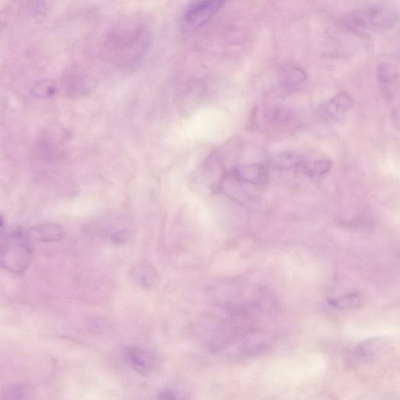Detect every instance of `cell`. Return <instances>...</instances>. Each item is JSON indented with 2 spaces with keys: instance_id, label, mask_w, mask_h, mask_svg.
<instances>
[{
  "instance_id": "cell-1",
  "label": "cell",
  "mask_w": 400,
  "mask_h": 400,
  "mask_svg": "<svg viewBox=\"0 0 400 400\" xmlns=\"http://www.w3.org/2000/svg\"><path fill=\"white\" fill-rule=\"evenodd\" d=\"M27 237L16 231L2 238L1 265L6 270L20 273L30 265L32 253Z\"/></svg>"
},
{
  "instance_id": "cell-2",
  "label": "cell",
  "mask_w": 400,
  "mask_h": 400,
  "mask_svg": "<svg viewBox=\"0 0 400 400\" xmlns=\"http://www.w3.org/2000/svg\"><path fill=\"white\" fill-rule=\"evenodd\" d=\"M394 14L384 7H372L347 14L344 26L353 32L365 33L372 29L388 27L394 23Z\"/></svg>"
},
{
  "instance_id": "cell-3",
  "label": "cell",
  "mask_w": 400,
  "mask_h": 400,
  "mask_svg": "<svg viewBox=\"0 0 400 400\" xmlns=\"http://www.w3.org/2000/svg\"><path fill=\"white\" fill-rule=\"evenodd\" d=\"M123 358L136 372L143 375L155 373L161 368L162 360L154 351L139 346H128L123 349Z\"/></svg>"
},
{
  "instance_id": "cell-4",
  "label": "cell",
  "mask_w": 400,
  "mask_h": 400,
  "mask_svg": "<svg viewBox=\"0 0 400 400\" xmlns=\"http://www.w3.org/2000/svg\"><path fill=\"white\" fill-rule=\"evenodd\" d=\"M224 2L214 1L195 2L189 6L183 18V25L188 30H193L212 19L222 9Z\"/></svg>"
},
{
  "instance_id": "cell-5",
  "label": "cell",
  "mask_w": 400,
  "mask_h": 400,
  "mask_svg": "<svg viewBox=\"0 0 400 400\" xmlns=\"http://www.w3.org/2000/svg\"><path fill=\"white\" fill-rule=\"evenodd\" d=\"M389 341L383 337L368 339L356 347V353L362 359H374L388 350Z\"/></svg>"
},
{
  "instance_id": "cell-6",
  "label": "cell",
  "mask_w": 400,
  "mask_h": 400,
  "mask_svg": "<svg viewBox=\"0 0 400 400\" xmlns=\"http://www.w3.org/2000/svg\"><path fill=\"white\" fill-rule=\"evenodd\" d=\"M27 236L41 242H56L62 238L63 230L56 224H40L29 230Z\"/></svg>"
},
{
  "instance_id": "cell-7",
  "label": "cell",
  "mask_w": 400,
  "mask_h": 400,
  "mask_svg": "<svg viewBox=\"0 0 400 400\" xmlns=\"http://www.w3.org/2000/svg\"><path fill=\"white\" fill-rule=\"evenodd\" d=\"M354 105V100L346 92H341L334 96L326 106V111L333 117H339L351 111Z\"/></svg>"
},
{
  "instance_id": "cell-8",
  "label": "cell",
  "mask_w": 400,
  "mask_h": 400,
  "mask_svg": "<svg viewBox=\"0 0 400 400\" xmlns=\"http://www.w3.org/2000/svg\"><path fill=\"white\" fill-rule=\"evenodd\" d=\"M281 83L287 89H293L306 82L307 74L300 68L289 66L282 69Z\"/></svg>"
},
{
  "instance_id": "cell-9",
  "label": "cell",
  "mask_w": 400,
  "mask_h": 400,
  "mask_svg": "<svg viewBox=\"0 0 400 400\" xmlns=\"http://www.w3.org/2000/svg\"><path fill=\"white\" fill-rule=\"evenodd\" d=\"M301 156L293 152H283L274 157L273 163L276 169H290L302 164Z\"/></svg>"
},
{
  "instance_id": "cell-10",
  "label": "cell",
  "mask_w": 400,
  "mask_h": 400,
  "mask_svg": "<svg viewBox=\"0 0 400 400\" xmlns=\"http://www.w3.org/2000/svg\"><path fill=\"white\" fill-rule=\"evenodd\" d=\"M361 303V296L356 293L347 294L333 301L334 306L341 309H351L358 308Z\"/></svg>"
},
{
  "instance_id": "cell-11",
  "label": "cell",
  "mask_w": 400,
  "mask_h": 400,
  "mask_svg": "<svg viewBox=\"0 0 400 400\" xmlns=\"http://www.w3.org/2000/svg\"><path fill=\"white\" fill-rule=\"evenodd\" d=\"M332 167V162L329 159H319L306 166V171L310 176H322L328 172Z\"/></svg>"
},
{
  "instance_id": "cell-12",
  "label": "cell",
  "mask_w": 400,
  "mask_h": 400,
  "mask_svg": "<svg viewBox=\"0 0 400 400\" xmlns=\"http://www.w3.org/2000/svg\"><path fill=\"white\" fill-rule=\"evenodd\" d=\"M396 71L391 65L383 63L377 69V77L380 82L388 83L394 80L396 77Z\"/></svg>"
},
{
  "instance_id": "cell-13",
  "label": "cell",
  "mask_w": 400,
  "mask_h": 400,
  "mask_svg": "<svg viewBox=\"0 0 400 400\" xmlns=\"http://www.w3.org/2000/svg\"><path fill=\"white\" fill-rule=\"evenodd\" d=\"M159 400H186V397L183 392L174 389H165L159 392Z\"/></svg>"
}]
</instances>
